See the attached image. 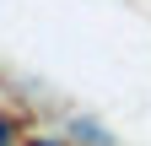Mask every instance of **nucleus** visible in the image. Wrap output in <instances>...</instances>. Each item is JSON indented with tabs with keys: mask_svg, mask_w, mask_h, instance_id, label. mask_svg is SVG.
Segmentation results:
<instances>
[{
	"mask_svg": "<svg viewBox=\"0 0 151 146\" xmlns=\"http://www.w3.org/2000/svg\"><path fill=\"white\" fill-rule=\"evenodd\" d=\"M70 141L76 146H113V135L103 130L97 119H70Z\"/></svg>",
	"mask_w": 151,
	"mask_h": 146,
	"instance_id": "1",
	"label": "nucleus"
},
{
	"mask_svg": "<svg viewBox=\"0 0 151 146\" xmlns=\"http://www.w3.org/2000/svg\"><path fill=\"white\" fill-rule=\"evenodd\" d=\"M16 130H22V124H16L11 114H0V146H16Z\"/></svg>",
	"mask_w": 151,
	"mask_h": 146,
	"instance_id": "2",
	"label": "nucleus"
},
{
	"mask_svg": "<svg viewBox=\"0 0 151 146\" xmlns=\"http://www.w3.org/2000/svg\"><path fill=\"white\" fill-rule=\"evenodd\" d=\"M27 146H70L65 135H27Z\"/></svg>",
	"mask_w": 151,
	"mask_h": 146,
	"instance_id": "3",
	"label": "nucleus"
}]
</instances>
